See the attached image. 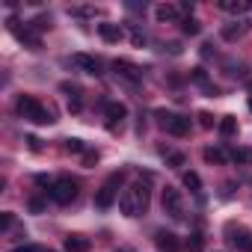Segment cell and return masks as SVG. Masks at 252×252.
Here are the masks:
<instances>
[{
  "label": "cell",
  "mask_w": 252,
  "mask_h": 252,
  "mask_svg": "<svg viewBox=\"0 0 252 252\" xmlns=\"http://www.w3.org/2000/svg\"><path fill=\"white\" fill-rule=\"evenodd\" d=\"M149 184H143V181H137V184H131L128 190H122V196H119V208H122V214L125 217H140V214H146L149 211Z\"/></svg>",
  "instance_id": "1"
},
{
  "label": "cell",
  "mask_w": 252,
  "mask_h": 252,
  "mask_svg": "<svg viewBox=\"0 0 252 252\" xmlns=\"http://www.w3.org/2000/svg\"><path fill=\"white\" fill-rule=\"evenodd\" d=\"M15 113H18L21 119L36 122V125H51V122H54L51 110H45V107L39 104V98H33V95H18V101H15Z\"/></svg>",
  "instance_id": "2"
},
{
  "label": "cell",
  "mask_w": 252,
  "mask_h": 252,
  "mask_svg": "<svg viewBox=\"0 0 252 252\" xmlns=\"http://www.w3.org/2000/svg\"><path fill=\"white\" fill-rule=\"evenodd\" d=\"M155 116H158V125L166 134H172V137H187L190 134V119L187 116H178V113H169V110H158Z\"/></svg>",
  "instance_id": "3"
},
{
  "label": "cell",
  "mask_w": 252,
  "mask_h": 252,
  "mask_svg": "<svg viewBox=\"0 0 252 252\" xmlns=\"http://www.w3.org/2000/svg\"><path fill=\"white\" fill-rule=\"evenodd\" d=\"M77 193H80V187H77V181H71V178H57L54 187H51V199H54L57 205H71V202L77 199Z\"/></svg>",
  "instance_id": "4"
},
{
  "label": "cell",
  "mask_w": 252,
  "mask_h": 252,
  "mask_svg": "<svg viewBox=\"0 0 252 252\" xmlns=\"http://www.w3.org/2000/svg\"><path fill=\"white\" fill-rule=\"evenodd\" d=\"M160 205H163V214H169L172 220H184V199L175 187H166L163 196H160Z\"/></svg>",
  "instance_id": "5"
},
{
  "label": "cell",
  "mask_w": 252,
  "mask_h": 252,
  "mask_svg": "<svg viewBox=\"0 0 252 252\" xmlns=\"http://www.w3.org/2000/svg\"><path fill=\"white\" fill-rule=\"evenodd\" d=\"M9 30H12V33H15V39H18V42H24L30 51H39V48H42V39H39V33H36L30 24H24V27H21V21L9 18Z\"/></svg>",
  "instance_id": "6"
},
{
  "label": "cell",
  "mask_w": 252,
  "mask_h": 252,
  "mask_svg": "<svg viewBox=\"0 0 252 252\" xmlns=\"http://www.w3.org/2000/svg\"><path fill=\"white\" fill-rule=\"evenodd\" d=\"M119 181H122V175H119V172H116V175H110V181L95 193V208H101V211H104V208H110V205L116 202V184H119Z\"/></svg>",
  "instance_id": "7"
},
{
  "label": "cell",
  "mask_w": 252,
  "mask_h": 252,
  "mask_svg": "<svg viewBox=\"0 0 252 252\" xmlns=\"http://www.w3.org/2000/svg\"><path fill=\"white\" fill-rule=\"evenodd\" d=\"M225 234H228V243L234 246V249H240V252H252V234L246 231V228H234V225H225Z\"/></svg>",
  "instance_id": "8"
},
{
  "label": "cell",
  "mask_w": 252,
  "mask_h": 252,
  "mask_svg": "<svg viewBox=\"0 0 252 252\" xmlns=\"http://www.w3.org/2000/svg\"><path fill=\"white\" fill-rule=\"evenodd\" d=\"M113 71H116L119 77H125L128 83H140V80H143V68L134 65V63H128V60H116V63H113Z\"/></svg>",
  "instance_id": "9"
},
{
  "label": "cell",
  "mask_w": 252,
  "mask_h": 252,
  "mask_svg": "<svg viewBox=\"0 0 252 252\" xmlns=\"http://www.w3.org/2000/svg\"><path fill=\"white\" fill-rule=\"evenodd\" d=\"M71 65L77 71H83V74H92V77L101 74V63L95 57H89V54H71Z\"/></svg>",
  "instance_id": "10"
},
{
  "label": "cell",
  "mask_w": 252,
  "mask_h": 252,
  "mask_svg": "<svg viewBox=\"0 0 252 252\" xmlns=\"http://www.w3.org/2000/svg\"><path fill=\"white\" fill-rule=\"evenodd\" d=\"M104 113H107V119H110V131H116V125L122 128V119L128 116V107H125L122 101H107V104H104Z\"/></svg>",
  "instance_id": "11"
},
{
  "label": "cell",
  "mask_w": 252,
  "mask_h": 252,
  "mask_svg": "<svg viewBox=\"0 0 252 252\" xmlns=\"http://www.w3.org/2000/svg\"><path fill=\"white\" fill-rule=\"evenodd\" d=\"M155 18H158L160 24L178 21V18H181V6H175V3H158V6H155Z\"/></svg>",
  "instance_id": "12"
},
{
  "label": "cell",
  "mask_w": 252,
  "mask_h": 252,
  "mask_svg": "<svg viewBox=\"0 0 252 252\" xmlns=\"http://www.w3.org/2000/svg\"><path fill=\"white\" fill-rule=\"evenodd\" d=\"M155 243H158V249H160V252H178V249H181V240H178L172 231H158Z\"/></svg>",
  "instance_id": "13"
},
{
  "label": "cell",
  "mask_w": 252,
  "mask_h": 252,
  "mask_svg": "<svg viewBox=\"0 0 252 252\" xmlns=\"http://www.w3.org/2000/svg\"><path fill=\"white\" fill-rule=\"evenodd\" d=\"M98 36L104 39V42H110V45H116V42H122V27L119 24H98Z\"/></svg>",
  "instance_id": "14"
},
{
  "label": "cell",
  "mask_w": 252,
  "mask_h": 252,
  "mask_svg": "<svg viewBox=\"0 0 252 252\" xmlns=\"http://www.w3.org/2000/svg\"><path fill=\"white\" fill-rule=\"evenodd\" d=\"M63 92H68V110L71 113H80V107H83V101H80V86H74V83H63Z\"/></svg>",
  "instance_id": "15"
},
{
  "label": "cell",
  "mask_w": 252,
  "mask_h": 252,
  "mask_svg": "<svg viewBox=\"0 0 252 252\" xmlns=\"http://www.w3.org/2000/svg\"><path fill=\"white\" fill-rule=\"evenodd\" d=\"M92 243H89V237H83V234H68L65 237V252H86Z\"/></svg>",
  "instance_id": "16"
},
{
  "label": "cell",
  "mask_w": 252,
  "mask_h": 252,
  "mask_svg": "<svg viewBox=\"0 0 252 252\" xmlns=\"http://www.w3.org/2000/svg\"><path fill=\"white\" fill-rule=\"evenodd\" d=\"M252 3L249 0H220V9H225V12H231V15H240V12H246Z\"/></svg>",
  "instance_id": "17"
},
{
  "label": "cell",
  "mask_w": 252,
  "mask_h": 252,
  "mask_svg": "<svg viewBox=\"0 0 252 252\" xmlns=\"http://www.w3.org/2000/svg\"><path fill=\"white\" fill-rule=\"evenodd\" d=\"M220 134L222 137H234L237 134V119L234 116H222L220 119Z\"/></svg>",
  "instance_id": "18"
},
{
  "label": "cell",
  "mask_w": 252,
  "mask_h": 252,
  "mask_svg": "<svg viewBox=\"0 0 252 252\" xmlns=\"http://www.w3.org/2000/svg\"><path fill=\"white\" fill-rule=\"evenodd\" d=\"M181 33H184V36H199V33H202V24H199L193 15H187V18L181 21Z\"/></svg>",
  "instance_id": "19"
},
{
  "label": "cell",
  "mask_w": 252,
  "mask_h": 252,
  "mask_svg": "<svg viewBox=\"0 0 252 252\" xmlns=\"http://www.w3.org/2000/svg\"><path fill=\"white\" fill-rule=\"evenodd\" d=\"M65 152H71V155H86V146H83V140L68 137V140H65Z\"/></svg>",
  "instance_id": "20"
},
{
  "label": "cell",
  "mask_w": 252,
  "mask_h": 252,
  "mask_svg": "<svg viewBox=\"0 0 252 252\" xmlns=\"http://www.w3.org/2000/svg\"><path fill=\"white\" fill-rule=\"evenodd\" d=\"M184 187L193 190V193H199V190H202V178H199L196 172H184Z\"/></svg>",
  "instance_id": "21"
},
{
  "label": "cell",
  "mask_w": 252,
  "mask_h": 252,
  "mask_svg": "<svg viewBox=\"0 0 252 252\" xmlns=\"http://www.w3.org/2000/svg\"><path fill=\"white\" fill-rule=\"evenodd\" d=\"M205 160L208 163H225V155L220 149H205Z\"/></svg>",
  "instance_id": "22"
},
{
  "label": "cell",
  "mask_w": 252,
  "mask_h": 252,
  "mask_svg": "<svg viewBox=\"0 0 252 252\" xmlns=\"http://www.w3.org/2000/svg\"><path fill=\"white\" fill-rule=\"evenodd\" d=\"M231 160H237V163H249V160H252V152H249V149H234V152H231Z\"/></svg>",
  "instance_id": "23"
},
{
  "label": "cell",
  "mask_w": 252,
  "mask_h": 252,
  "mask_svg": "<svg viewBox=\"0 0 252 252\" xmlns=\"http://www.w3.org/2000/svg\"><path fill=\"white\" fill-rule=\"evenodd\" d=\"M240 33H243V27H240V24H231V27H225V30H222V39H228V42H231V39H237Z\"/></svg>",
  "instance_id": "24"
},
{
  "label": "cell",
  "mask_w": 252,
  "mask_h": 252,
  "mask_svg": "<svg viewBox=\"0 0 252 252\" xmlns=\"http://www.w3.org/2000/svg\"><path fill=\"white\" fill-rule=\"evenodd\" d=\"M166 163H169L172 169H178V166H184V155H178V152H172V155H166Z\"/></svg>",
  "instance_id": "25"
},
{
  "label": "cell",
  "mask_w": 252,
  "mask_h": 252,
  "mask_svg": "<svg viewBox=\"0 0 252 252\" xmlns=\"http://www.w3.org/2000/svg\"><path fill=\"white\" fill-rule=\"evenodd\" d=\"M30 27H33L36 33H42V30H48V27H51V18H36V21H30Z\"/></svg>",
  "instance_id": "26"
},
{
  "label": "cell",
  "mask_w": 252,
  "mask_h": 252,
  "mask_svg": "<svg viewBox=\"0 0 252 252\" xmlns=\"http://www.w3.org/2000/svg\"><path fill=\"white\" fill-rule=\"evenodd\" d=\"M187 246H190L193 252H199V249H202V234H199V231H193V234H190V240H187Z\"/></svg>",
  "instance_id": "27"
},
{
  "label": "cell",
  "mask_w": 252,
  "mask_h": 252,
  "mask_svg": "<svg viewBox=\"0 0 252 252\" xmlns=\"http://www.w3.org/2000/svg\"><path fill=\"white\" fill-rule=\"evenodd\" d=\"M199 125L202 128H214V116L211 113H199Z\"/></svg>",
  "instance_id": "28"
},
{
  "label": "cell",
  "mask_w": 252,
  "mask_h": 252,
  "mask_svg": "<svg viewBox=\"0 0 252 252\" xmlns=\"http://www.w3.org/2000/svg\"><path fill=\"white\" fill-rule=\"evenodd\" d=\"M12 222H15V217H12V214H3V217H0V228H3V231H9V228H12Z\"/></svg>",
  "instance_id": "29"
},
{
  "label": "cell",
  "mask_w": 252,
  "mask_h": 252,
  "mask_svg": "<svg viewBox=\"0 0 252 252\" xmlns=\"http://www.w3.org/2000/svg\"><path fill=\"white\" fill-rule=\"evenodd\" d=\"M71 15H80V18H86V15H95V9H89V6H77V9H68Z\"/></svg>",
  "instance_id": "30"
},
{
  "label": "cell",
  "mask_w": 252,
  "mask_h": 252,
  "mask_svg": "<svg viewBox=\"0 0 252 252\" xmlns=\"http://www.w3.org/2000/svg\"><path fill=\"white\" fill-rule=\"evenodd\" d=\"M193 80H196V83H208V74H205V68H193Z\"/></svg>",
  "instance_id": "31"
},
{
  "label": "cell",
  "mask_w": 252,
  "mask_h": 252,
  "mask_svg": "<svg viewBox=\"0 0 252 252\" xmlns=\"http://www.w3.org/2000/svg\"><path fill=\"white\" fill-rule=\"evenodd\" d=\"M131 39H134V45H137V48H143V45H146V36H143L140 30H134V33H131Z\"/></svg>",
  "instance_id": "32"
},
{
  "label": "cell",
  "mask_w": 252,
  "mask_h": 252,
  "mask_svg": "<svg viewBox=\"0 0 252 252\" xmlns=\"http://www.w3.org/2000/svg\"><path fill=\"white\" fill-rule=\"evenodd\" d=\"M83 163H86V166L98 163V152H86V155H83Z\"/></svg>",
  "instance_id": "33"
},
{
  "label": "cell",
  "mask_w": 252,
  "mask_h": 252,
  "mask_svg": "<svg viewBox=\"0 0 252 252\" xmlns=\"http://www.w3.org/2000/svg\"><path fill=\"white\" fill-rule=\"evenodd\" d=\"M36 184H39V187H48V190L54 187V181H51L48 175H36Z\"/></svg>",
  "instance_id": "34"
},
{
  "label": "cell",
  "mask_w": 252,
  "mask_h": 252,
  "mask_svg": "<svg viewBox=\"0 0 252 252\" xmlns=\"http://www.w3.org/2000/svg\"><path fill=\"white\" fill-rule=\"evenodd\" d=\"M42 208H45V202H42V199H30V211H36V214H39Z\"/></svg>",
  "instance_id": "35"
},
{
  "label": "cell",
  "mask_w": 252,
  "mask_h": 252,
  "mask_svg": "<svg viewBox=\"0 0 252 252\" xmlns=\"http://www.w3.org/2000/svg\"><path fill=\"white\" fill-rule=\"evenodd\" d=\"M12 252H45L42 246H18V249H12Z\"/></svg>",
  "instance_id": "36"
},
{
  "label": "cell",
  "mask_w": 252,
  "mask_h": 252,
  "mask_svg": "<svg viewBox=\"0 0 252 252\" xmlns=\"http://www.w3.org/2000/svg\"><path fill=\"white\" fill-rule=\"evenodd\" d=\"M214 54V45H202V57H211Z\"/></svg>",
  "instance_id": "37"
},
{
  "label": "cell",
  "mask_w": 252,
  "mask_h": 252,
  "mask_svg": "<svg viewBox=\"0 0 252 252\" xmlns=\"http://www.w3.org/2000/svg\"><path fill=\"white\" fill-rule=\"evenodd\" d=\"M249 110H252V95H249Z\"/></svg>",
  "instance_id": "38"
},
{
  "label": "cell",
  "mask_w": 252,
  "mask_h": 252,
  "mask_svg": "<svg viewBox=\"0 0 252 252\" xmlns=\"http://www.w3.org/2000/svg\"><path fill=\"white\" fill-rule=\"evenodd\" d=\"M119 252H131V249H119Z\"/></svg>",
  "instance_id": "39"
}]
</instances>
